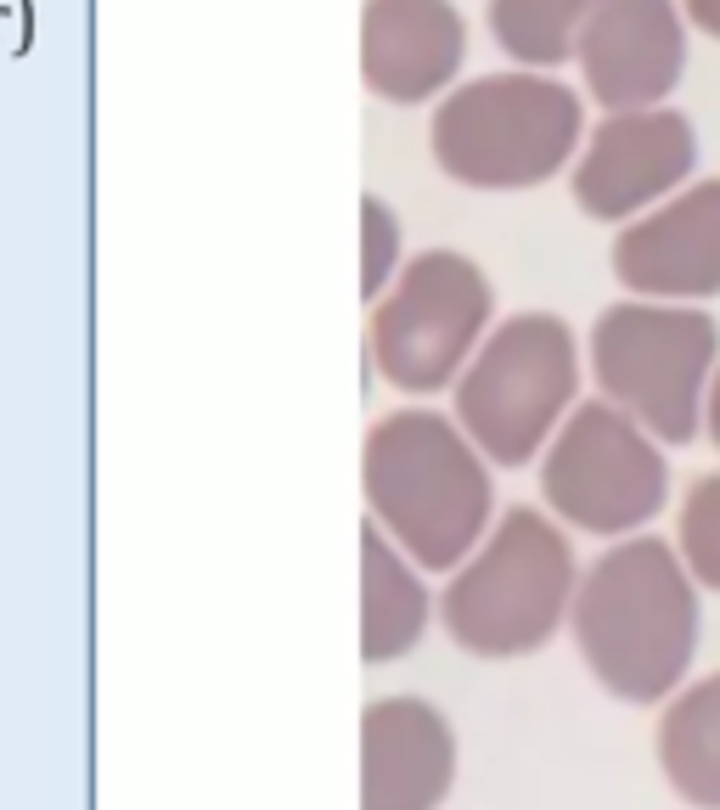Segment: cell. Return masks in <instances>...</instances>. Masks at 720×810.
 <instances>
[{
	"label": "cell",
	"instance_id": "obj_1",
	"mask_svg": "<svg viewBox=\"0 0 720 810\" xmlns=\"http://www.w3.org/2000/svg\"><path fill=\"white\" fill-rule=\"evenodd\" d=\"M563 630L591 681L619 703H664L676 687H687L703 608L676 540L642 529L591 558L580 569Z\"/></svg>",
	"mask_w": 720,
	"mask_h": 810
},
{
	"label": "cell",
	"instance_id": "obj_2",
	"mask_svg": "<svg viewBox=\"0 0 720 810\" xmlns=\"http://www.w3.org/2000/svg\"><path fill=\"white\" fill-rule=\"evenodd\" d=\"M360 496L367 518L428 574H450L496 523L484 450L433 406H406L367 428Z\"/></svg>",
	"mask_w": 720,
	"mask_h": 810
},
{
	"label": "cell",
	"instance_id": "obj_3",
	"mask_svg": "<svg viewBox=\"0 0 720 810\" xmlns=\"http://www.w3.org/2000/svg\"><path fill=\"white\" fill-rule=\"evenodd\" d=\"M586 130L580 90L558 73L496 68L457 79L433 102L428 152L468 192H534L574 163Z\"/></svg>",
	"mask_w": 720,
	"mask_h": 810
},
{
	"label": "cell",
	"instance_id": "obj_4",
	"mask_svg": "<svg viewBox=\"0 0 720 810\" xmlns=\"http://www.w3.org/2000/svg\"><path fill=\"white\" fill-rule=\"evenodd\" d=\"M574 586L580 563L563 523L547 507H507L444 574L433 619L473 659H523L569 624Z\"/></svg>",
	"mask_w": 720,
	"mask_h": 810
},
{
	"label": "cell",
	"instance_id": "obj_5",
	"mask_svg": "<svg viewBox=\"0 0 720 810\" xmlns=\"http://www.w3.org/2000/svg\"><path fill=\"white\" fill-rule=\"evenodd\" d=\"M586 354L563 316L523 310L484 332L462 378L450 383V417L484 450L490 468H529L580 406Z\"/></svg>",
	"mask_w": 720,
	"mask_h": 810
},
{
	"label": "cell",
	"instance_id": "obj_6",
	"mask_svg": "<svg viewBox=\"0 0 720 810\" xmlns=\"http://www.w3.org/2000/svg\"><path fill=\"white\" fill-rule=\"evenodd\" d=\"M714 367L720 327L703 316V304L619 299L586 332V372L597 394L630 411L659 444L698 439Z\"/></svg>",
	"mask_w": 720,
	"mask_h": 810
},
{
	"label": "cell",
	"instance_id": "obj_7",
	"mask_svg": "<svg viewBox=\"0 0 720 810\" xmlns=\"http://www.w3.org/2000/svg\"><path fill=\"white\" fill-rule=\"evenodd\" d=\"M496 327V288L479 259L457 248H422L400 264L383 299L367 304L372 367L400 394H450L473 349Z\"/></svg>",
	"mask_w": 720,
	"mask_h": 810
},
{
	"label": "cell",
	"instance_id": "obj_8",
	"mask_svg": "<svg viewBox=\"0 0 720 810\" xmlns=\"http://www.w3.org/2000/svg\"><path fill=\"white\" fill-rule=\"evenodd\" d=\"M540 496L563 529L624 540L670 507V457L637 417L597 394L540 450Z\"/></svg>",
	"mask_w": 720,
	"mask_h": 810
},
{
	"label": "cell",
	"instance_id": "obj_9",
	"mask_svg": "<svg viewBox=\"0 0 720 810\" xmlns=\"http://www.w3.org/2000/svg\"><path fill=\"white\" fill-rule=\"evenodd\" d=\"M698 174V130L681 108H630L602 113L574 163H569V198L597 226H624L681 192Z\"/></svg>",
	"mask_w": 720,
	"mask_h": 810
},
{
	"label": "cell",
	"instance_id": "obj_10",
	"mask_svg": "<svg viewBox=\"0 0 720 810\" xmlns=\"http://www.w3.org/2000/svg\"><path fill=\"white\" fill-rule=\"evenodd\" d=\"M687 29L681 0H602L574 46L580 97L602 113L664 108L687 73Z\"/></svg>",
	"mask_w": 720,
	"mask_h": 810
},
{
	"label": "cell",
	"instance_id": "obj_11",
	"mask_svg": "<svg viewBox=\"0 0 720 810\" xmlns=\"http://www.w3.org/2000/svg\"><path fill=\"white\" fill-rule=\"evenodd\" d=\"M613 282L630 299L703 304L720 293V180H687L681 192L624 220L608 248Z\"/></svg>",
	"mask_w": 720,
	"mask_h": 810
},
{
	"label": "cell",
	"instance_id": "obj_12",
	"mask_svg": "<svg viewBox=\"0 0 720 810\" xmlns=\"http://www.w3.org/2000/svg\"><path fill=\"white\" fill-rule=\"evenodd\" d=\"M468 68V18L457 0H367L360 79L389 108L439 102Z\"/></svg>",
	"mask_w": 720,
	"mask_h": 810
},
{
	"label": "cell",
	"instance_id": "obj_13",
	"mask_svg": "<svg viewBox=\"0 0 720 810\" xmlns=\"http://www.w3.org/2000/svg\"><path fill=\"white\" fill-rule=\"evenodd\" d=\"M457 782V732L411 692L360 714V810H439Z\"/></svg>",
	"mask_w": 720,
	"mask_h": 810
},
{
	"label": "cell",
	"instance_id": "obj_14",
	"mask_svg": "<svg viewBox=\"0 0 720 810\" xmlns=\"http://www.w3.org/2000/svg\"><path fill=\"white\" fill-rule=\"evenodd\" d=\"M433 602L439 597H428V569H417L367 518V529H360V659L367 664L406 659L428 637Z\"/></svg>",
	"mask_w": 720,
	"mask_h": 810
},
{
	"label": "cell",
	"instance_id": "obj_15",
	"mask_svg": "<svg viewBox=\"0 0 720 810\" xmlns=\"http://www.w3.org/2000/svg\"><path fill=\"white\" fill-rule=\"evenodd\" d=\"M653 760L676 799L692 810H720V670L676 687L653 727Z\"/></svg>",
	"mask_w": 720,
	"mask_h": 810
},
{
	"label": "cell",
	"instance_id": "obj_16",
	"mask_svg": "<svg viewBox=\"0 0 720 810\" xmlns=\"http://www.w3.org/2000/svg\"><path fill=\"white\" fill-rule=\"evenodd\" d=\"M597 7L602 0H484V29L512 68L558 73L563 62H574L580 29Z\"/></svg>",
	"mask_w": 720,
	"mask_h": 810
},
{
	"label": "cell",
	"instance_id": "obj_17",
	"mask_svg": "<svg viewBox=\"0 0 720 810\" xmlns=\"http://www.w3.org/2000/svg\"><path fill=\"white\" fill-rule=\"evenodd\" d=\"M676 552L698 580V591H720V473L692 479L676 512Z\"/></svg>",
	"mask_w": 720,
	"mask_h": 810
},
{
	"label": "cell",
	"instance_id": "obj_18",
	"mask_svg": "<svg viewBox=\"0 0 720 810\" xmlns=\"http://www.w3.org/2000/svg\"><path fill=\"white\" fill-rule=\"evenodd\" d=\"M400 264H406V242H400V214L367 192L360 198V299H383V288L400 277Z\"/></svg>",
	"mask_w": 720,
	"mask_h": 810
},
{
	"label": "cell",
	"instance_id": "obj_19",
	"mask_svg": "<svg viewBox=\"0 0 720 810\" xmlns=\"http://www.w3.org/2000/svg\"><path fill=\"white\" fill-rule=\"evenodd\" d=\"M681 12H687V23H692L703 40L720 46V0H681Z\"/></svg>",
	"mask_w": 720,
	"mask_h": 810
},
{
	"label": "cell",
	"instance_id": "obj_20",
	"mask_svg": "<svg viewBox=\"0 0 720 810\" xmlns=\"http://www.w3.org/2000/svg\"><path fill=\"white\" fill-rule=\"evenodd\" d=\"M703 433H709V444L720 450V367H714V378H709V400H703Z\"/></svg>",
	"mask_w": 720,
	"mask_h": 810
}]
</instances>
